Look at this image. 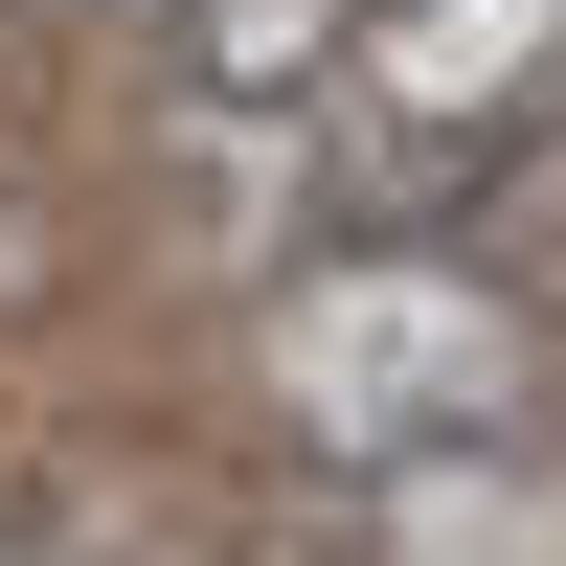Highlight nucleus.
I'll use <instances>...</instances> for the list:
<instances>
[{
	"label": "nucleus",
	"mask_w": 566,
	"mask_h": 566,
	"mask_svg": "<svg viewBox=\"0 0 566 566\" xmlns=\"http://www.w3.org/2000/svg\"><path fill=\"white\" fill-rule=\"evenodd\" d=\"M69 295H91V205H69L45 159H0V340H45Z\"/></svg>",
	"instance_id": "obj_4"
},
{
	"label": "nucleus",
	"mask_w": 566,
	"mask_h": 566,
	"mask_svg": "<svg viewBox=\"0 0 566 566\" xmlns=\"http://www.w3.org/2000/svg\"><path fill=\"white\" fill-rule=\"evenodd\" d=\"M250 408L295 476L499 453V431H566V317L476 227H317V250L250 272Z\"/></svg>",
	"instance_id": "obj_1"
},
{
	"label": "nucleus",
	"mask_w": 566,
	"mask_h": 566,
	"mask_svg": "<svg viewBox=\"0 0 566 566\" xmlns=\"http://www.w3.org/2000/svg\"><path fill=\"white\" fill-rule=\"evenodd\" d=\"M159 69L181 114H317L363 69V0H159Z\"/></svg>",
	"instance_id": "obj_3"
},
{
	"label": "nucleus",
	"mask_w": 566,
	"mask_h": 566,
	"mask_svg": "<svg viewBox=\"0 0 566 566\" xmlns=\"http://www.w3.org/2000/svg\"><path fill=\"white\" fill-rule=\"evenodd\" d=\"M476 250H499V272H522V295L566 317V114L522 136V159H499V205H476Z\"/></svg>",
	"instance_id": "obj_5"
},
{
	"label": "nucleus",
	"mask_w": 566,
	"mask_h": 566,
	"mask_svg": "<svg viewBox=\"0 0 566 566\" xmlns=\"http://www.w3.org/2000/svg\"><path fill=\"white\" fill-rule=\"evenodd\" d=\"M205 566H340V544H317V522H272V544H205Z\"/></svg>",
	"instance_id": "obj_6"
},
{
	"label": "nucleus",
	"mask_w": 566,
	"mask_h": 566,
	"mask_svg": "<svg viewBox=\"0 0 566 566\" xmlns=\"http://www.w3.org/2000/svg\"><path fill=\"white\" fill-rule=\"evenodd\" d=\"M340 566H566V431H499V453H386V476H317L295 499Z\"/></svg>",
	"instance_id": "obj_2"
}]
</instances>
